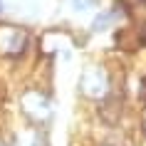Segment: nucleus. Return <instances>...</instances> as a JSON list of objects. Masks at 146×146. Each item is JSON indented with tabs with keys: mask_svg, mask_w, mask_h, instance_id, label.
Returning <instances> with one entry per match:
<instances>
[{
	"mask_svg": "<svg viewBox=\"0 0 146 146\" xmlns=\"http://www.w3.org/2000/svg\"><path fill=\"white\" fill-rule=\"evenodd\" d=\"M0 13H3V0H0Z\"/></svg>",
	"mask_w": 146,
	"mask_h": 146,
	"instance_id": "11",
	"label": "nucleus"
},
{
	"mask_svg": "<svg viewBox=\"0 0 146 146\" xmlns=\"http://www.w3.org/2000/svg\"><path fill=\"white\" fill-rule=\"evenodd\" d=\"M72 5H74L77 10H87V8L94 5V0H72Z\"/></svg>",
	"mask_w": 146,
	"mask_h": 146,
	"instance_id": "7",
	"label": "nucleus"
},
{
	"mask_svg": "<svg viewBox=\"0 0 146 146\" xmlns=\"http://www.w3.org/2000/svg\"><path fill=\"white\" fill-rule=\"evenodd\" d=\"M15 146H47V136L40 126L23 129L15 134Z\"/></svg>",
	"mask_w": 146,
	"mask_h": 146,
	"instance_id": "6",
	"label": "nucleus"
},
{
	"mask_svg": "<svg viewBox=\"0 0 146 146\" xmlns=\"http://www.w3.org/2000/svg\"><path fill=\"white\" fill-rule=\"evenodd\" d=\"M124 17H126V10H124L121 3H116L111 10H104V13H99V15L94 17V23H92V30L94 32H102V30H109L111 25L116 23H121Z\"/></svg>",
	"mask_w": 146,
	"mask_h": 146,
	"instance_id": "5",
	"label": "nucleus"
},
{
	"mask_svg": "<svg viewBox=\"0 0 146 146\" xmlns=\"http://www.w3.org/2000/svg\"><path fill=\"white\" fill-rule=\"evenodd\" d=\"M20 109H23V114L27 116L32 124H37V126H42V124L52 116V102H50V97H47L42 89H35V87H30V89H25V92L20 94Z\"/></svg>",
	"mask_w": 146,
	"mask_h": 146,
	"instance_id": "1",
	"label": "nucleus"
},
{
	"mask_svg": "<svg viewBox=\"0 0 146 146\" xmlns=\"http://www.w3.org/2000/svg\"><path fill=\"white\" fill-rule=\"evenodd\" d=\"M30 45L27 30L17 25H0V54L5 57H20Z\"/></svg>",
	"mask_w": 146,
	"mask_h": 146,
	"instance_id": "3",
	"label": "nucleus"
},
{
	"mask_svg": "<svg viewBox=\"0 0 146 146\" xmlns=\"http://www.w3.org/2000/svg\"><path fill=\"white\" fill-rule=\"evenodd\" d=\"M121 111H124V99L116 92H109L99 104V119L107 126H116L119 119H121Z\"/></svg>",
	"mask_w": 146,
	"mask_h": 146,
	"instance_id": "4",
	"label": "nucleus"
},
{
	"mask_svg": "<svg viewBox=\"0 0 146 146\" xmlns=\"http://www.w3.org/2000/svg\"><path fill=\"white\" fill-rule=\"evenodd\" d=\"M139 45H144V47H146V23L139 27Z\"/></svg>",
	"mask_w": 146,
	"mask_h": 146,
	"instance_id": "9",
	"label": "nucleus"
},
{
	"mask_svg": "<svg viewBox=\"0 0 146 146\" xmlns=\"http://www.w3.org/2000/svg\"><path fill=\"white\" fill-rule=\"evenodd\" d=\"M139 99L146 104V77H141V82H139Z\"/></svg>",
	"mask_w": 146,
	"mask_h": 146,
	"instance_id": "8",
	"label": "nucleus"
},
{
	"mask_svg": "<svg viewBox=\"0 0 146 146\" xmlns=\"http://www.w3.org/2000/svg\"><path fill=\"white\" fill-rule=\"evenodd\" d=\"M0 146H8V144H5V141H3V139H0Z\"/></svg>",
	"mask_w": 146,
	"mask_h": 146,
	"instance_id": "10",
	"label": "nucleus"
},
{
	"mask_svg": "<svg viewBox=\"0 0 146 146\" xmlns=\"http://www.w3.org/2000/svg\"><path fill=\"white\" fill-rule=\"evenodd\" d=\"M79 92L89 97V99H104L111 87H109V74L104 72V67H87L79 77Z\"/></svg>",
	"mask_w": 146,
	"mask_h": 146,
	"instance_id": "2",
	"label": "nucleus"
}]
</instances>
